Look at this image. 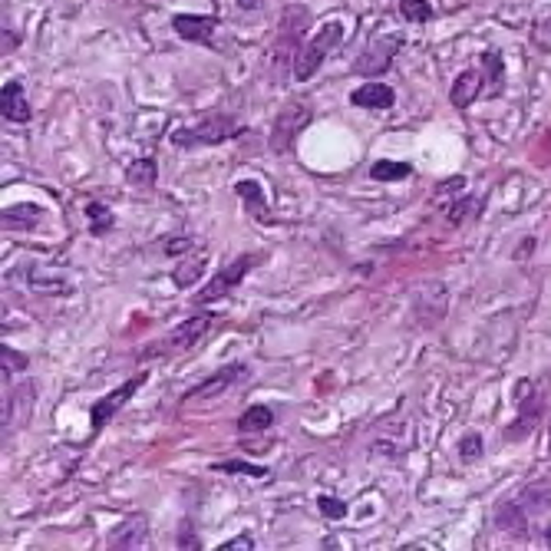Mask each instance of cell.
<instances>
[{
	"label": "cell",
	"instance_id": "obj_23",
	"mask_svg": "<svg viewBox=\"0 0 551 551\" xmlns=\"http://www.w3.org/2000/svg\"><path fill=\"white\" fill-rule=\"evenodd\" d=\"M86 218H90V235L92 238L109 235V232L116 228L113 212H109V208H106L102 202H90V205H86Z\"/></svg>",
	"mask_w": 551,
	"mask_h": 551
},
{
	"label": "cell",
	"instance_id": "obj_16",
	"mask_svg": "<svg viewBox=\"0 0 551 551\" xmlns=\"http://www.w3.org/2000/svg\"><path fill=\"white\" fill-rule=\"evenodd\" d=\"M482 90H485V76H482V70H462L459 76H456V83H452L450 102L456 106V109H469Z\"/></svg>",
	"mask_w": 551,
	"mask_h": 551
},
{
	"label": "cell",
	"instance_id": "obj_30",
	"mask_svg": "<svg viewBox=\"0 0 551 551\" xmlns=\"http://www.w3.org/2000/svg\"><path fill=\"white\" fill-rule=\"evenodd\" d=\"M0 363H4V380L11 377V373H23V370L31 367L27 354H17V350L7 347V344H4V350H0Z\"/></svg>",
	"mask_w": 551,
	"mask_h": 551
},
{
	"label": "cell",
	"instance_id": "obj_36",
	"mask_svg": "<svg viewBox=\"0 0 551 551\" xmlns=\"http://www.w3.org/2000/svg\"><path fill=\"white\" fill-rule=\"evenodd\" d=\"M462 185H466V175H456V179H446L439 192H462Z\"/></svg>",
	"mask_w": 551,
	"mask_h": 551
},
{
	"label": "cell",
	"instance_id": "obj_20",
	"mask_svg": "<svg viewBox=\"0 0 551 551\" xmlns=\"http://www.w3.org/2000/svg\"><path fill=\"white\" fill-rule=\"evenodd\" d=\"M413 175V165L409 162H397V159H377V162L370 165V179L373 182H403V179H409Z\"/></svg>",
	"mask_w": 551,
	"mask_h": 551
},
{
	"label": "cell",
	"instance_id": "obj_18",
	"mask_svg": "<svg viewBox=\"0 0 551 551\" xmlns=\"http://www.w3.org/2000/svg\"><path fill=\"white\" fill-rule=\"evenodd\" d=\"M519 502L525 505L529 515H541V512H548L551 509V479L529 482V485L519 492Z\"/></svg>",
	"mask_w": 551,
	"mask_h": 551
},
{
	"label": "cell",
	"instance_id": "obj_10",
	"mask_svg": "<svg viewBox=\"0 0 551 551\" xmlns=\"http://www.w3.org/2000/svg\"><path fill=\"white\" fill-rule=\"evenodd\" d=\"M172 31H175V37H182L185 43L212 47L214 31H218V17H208V13H175Z\"/></svg>",
	"mask_w": 551,
	"mask_h": 551
},
{
	"label": "cell",
	"instance_id": "obj_27",
	"mask_svg": "<svg viewBox=\"0 0 551 551\" xmlns=\"http://www.w3.org/2000/svg\"><path fill=\"white\" fill-rule=\"evenodd\" d=\"M399 13L407 23H426L433 17V7L429 0H399Z\"/></svg>",
	"mask_w": 551,
	"mask_h": 551
},
{
	"label": "cell",
	"instance_id": "obj_3",
	"mask_svg": "<svg viewBox=\"0 0 551 551\" xmlns=\"http://www.w3.org/2000/svg\"><path fill=\"white\" fill-rule=\"evenodd\" d=\"M344 40V23L340 21H330V23H324L320 31L310 37V40L301 47V53L294 57V66H291V73H294V80L297 83H304V80H310L317 70H320V63L334 53V47Z\"/></svg>",
	"mask_w": 551,
	"mask_h": 551
},
{
	"label": "cell",
	"instance_id": "obj_37",
	"mask_svg": "<svg viewBox=\"0 0 551 551\" xmlns=\"http://www.w3.org/2000/svg\"><path fill=\"white\" fill-rule=\"evenodd\" d=\"M261 4H265V0H238V7H241V11H258Z\"/></svg>",
	"mask_w": 551,
	"mask_h": 551
},
{
	"label": "cell",
	"instance_id": "obj_29",
	"mask_svg": "<svg viewBox=\"0 0 551 551\" xmlns=\"http://www.w3.org/2000/svg\"><path fill=\"white\" fill-rule=\"evenodd\" d=\"M482 452H485V442H482L479 433H466L459 439V459L462 462H479Z\"/></svg>",
	"mask_w": 551,
	"mask_h": 551
},
{
	"label": "cell",
	"instance_id": "obj_15",
	"mask_svg": "<svg viewBox=\"0 0 551 551\" xmlns=\"http://www.w3.org/2000/svg\"><path fill=\"white\" fill-rule=\"evenodd\" d=\"M350 102L360 106V109H389V106L397 102V92H393V86H387V83L367 80L363 86H357V90L350 92Z\"/></svg>",
	"mask_w": 551,
	"mask_h": 551
},
{
	"label": "cell",
	"instance_id": "obj_6",
	"mask_svg": "<svg viewBox=\"0 0 551 551\" xmlns=\"http://www.w3.org/2000/svg\"><path fill=\"white\" fill-rule=\"evenodd\" d=\"M403 43H407V37H403V33H383V37H373V40L363 47V53H360L357 60H354V66H350V70L357 73V76L380 80V76H383V73L393 66L397 53L403 50Z\"/></svg>",
	"mask_w": 551,
	"mask_h": 551
},
{
	"label": "cell",
	"instance_id": "obj_5",
	"mask_svg": "<svg viewBox=\"0 0 551 551\" xmlns=\"http://www.w3.org/2000/svg\"><path fill=\"white\" fill-rule=\"evenodd\" d=\"M310 27V11L301 7V4H291L284 13H281V21H277V37H275V63L277 66H284L291 63L294 66V57L301 53L304 47V33Z\"/></svg>",
	"mask_w": 551,
	"mask_h": 551
},
{
	"label": "cell",
	"instance_id": "obj_13",
	"mask_svg": "<svg viewBox=\"0 0 551 551\" xmlns=\"http://www.w3.org/2000/svg\"><path fill=\"white\" fill-rule=\"evenodd\" d=\"M492 521H495V529L512 535V538H519V541L529 538V512H525V505H521L519 499L499 502L495 512H492Z\"/></svg>",
	"mask_w": 551,
	"mask_h": 551
},
{
	"label": "cell",
	"instance_id": "obj_25",
	"mask_svg": "<svg viewBox=\"0 0 551 551\" xmlns=\"http://www.w3.org/2000/svg\"><path fill=\"white\" fill-rule=\"evenodd\" d=\"M214 472H228V476H251V479H265L267 469L265 466H255V462L245 459H225V462H214Z\"/></svg>",
	"mask_w": 551,
	"mask_h": 551
},
{
	"label": "cell",
	"instance_id": "obj_19",
	"mask_svg": "<svg viewBox=\"0 0 551 551\" xmlns=\"http://www.w3.org/2000/svg\"><path fill=\"white\" fill-rule=\"evenodd\" d=\"M482 76H485V96H499L505 86V60L499 50H485L482 53Z\"/></svg>",
	"mask_w": 551,
	"mask_h": 551
},
{
	"label": "cell",
	"instance_id": "obj_21",
	"mask_svg": "<svg viewBox=\"0 0 551 551\" xmlns=\"http://www.w3.org/2000/svg\"><path fill=\"white\" fill-rule=\"evenodd\" d=\"M40 222V208L37 205H13V208H4V228L7 232H27Z\"/></svg>",
	"mask_w": 551,
	"mask_h": 551
},
{
	"label": "cell",
	"instance_id": "obj_17",
	"mask_svg": "<svg viewBox=\"0 0 551 551\" xmlns=\"http://www.w3.org/2000/svg\"><path fill=\"white\" fill-rule=\"evenodd\" d=\"M235 192H238V198L245 202V212H251V218H255V222H261V225H267V222H271V214H267L265 188H261L255 179H241V182H235Z\"/></svg>",
	"mask_w": 551,
	"mask_h": 551
},
{
	"label": "cell",
	"instance_id": "obj_14",
	"mask_svg": "<svg viewBox=\"0 0 551 551\" xmlns=\"http://www.w3.org/2000/svg\"><path fill=\"white\" fill-rule=\"evenodd\" d=\"M0 113H4L7 123H31L33 109H31V100H27L21 80L4 83V90H0Z\"/></svg>",
	"mask_w": 551,
	"mask_h": 551
},
{
	"label": "cell",
	"instance_id": "obj_9",
	"mask_svg": "<svg viewBox=\"0 0 551 551\" xmlns=\"http://www.w3.org/2000/svg\"><path fill=\"white\" fill-rule=\"evenodd\" d=\"M143 383H145V373H139V377L126 380L123 387H116L113 393H106V397L96 399V403L90 407V423H92V429L100 433V429L106 426V423H109V419H113L116 413H119V409L126 407V403H129V397H133V393H139V387H143Z\"/></svg>",
	"mask_w": 551,
	"mask_h": 551
},
{
	"label": "cell",
	"instance_id": "obj_1",
	"mask_svg": "<svg viewBox=\"0 0 551 551\" xmlns=\"http://www.w3.org/2000/svg\"><path fill=\"white\" fill-rule=\"evenodd\" d=\"M212 324H214V314L212 310H198V314H192V317H185L182 324L179 327H172L165 337H159L153 344V347H145L139 357L143 360H149V357H169V354H182V350H188V347H195L198 340L212 330Z\"/></svg>",
	"mask_w": 551,
	"mask_h": 551
},
{
	"label": "cell",
	"instance_id": "obj_11",
	"mask_svg": "<svg viewBox=\"0 0 551 551\" xmlns=\"http://www.w3.org/2000/svg\"><path fill=\"white\" fill-rule=\"evenodd\" d=\"M109 548L113 551H139L149 548V519L145 515H129L113 529L109 535Z\"/></svg>",
	"mask_w": 551,
	"mask_h": 551
},
{
	"label": "cell",
	"instance_id": "obj_26",
	"mask_svg": "<svg viewBox=\"0 0 551 551\" xmlns=\"http://www.w3.org/2000/svg\"><path fill=\"white\" fill-rule=\"evenodd\" d=\"M482 212V198H462V202H452V208H450V222L452 225H466L469 218H476V214Z\"/></svg>",
	"mask_w": 551,
	"mask_h": 551
},
{
	"label": "cell",
	"instance_id": "obj_22",
	"mask_svg": "<svg viewBox=\"0 0 551 551\" xmlns=\"http://www.w3.org/2000/svg\"><path fill=\"white\" fill-rule=\"evenodd\" d=\"M275 426V413H271V407H265V403H255V407H248L245 413H241V419H238V429L241 433H265V429Z\"/></svg>",
	"mask_w": 551,
	"mask_h": 551
},
{
	"label": "cell",
	"instance_id": "obj_4",
	"mask_svg": "<svg viewBox=\"0 0 551 551\" xmlns=\"http://www.w3.org/2000/svg\"><path fill=\"white\" fill-rule=\"evenodd\" d=\"M310 119H314V109H310V102H304V100L284 102V106L277 109L275 123H271V139H267L271 153H277V155L291 153V149H294V143H297V136H301L307 126H310Z\"/></svg>",
	"mask_w": 551,
	"mask_h": 551
},
{
	"label": "cell",
	"instance_id": "obj_33",
	"mask_svg": "<svg viewBox=\"0 0 551 551\" xmlns=\"http://www.w3.org/2000/svg\"><path fill=\"white\" fill-rule=\"evenodd\" d=\"M222 548L225 551H241V548H255V538H251V535H238V538H232V541H225V545H222Z\"/></svg>",
	"mask_w": 551,
	"mask_h": 551
},
{
	"label": "cell",
	"instance_id": "obj_2",
	"mask_svg": "<svg viewBox=\"0 0 551 551\" xmlns=\"http://www.w3.org/2000/svg\"><path fill=\"white\" fill-rule=\"evenodd\" d=\"M238 133H241V129H238V123L228 113H208L202 123L175 129L172 145H179V149H202V145L228 143V139H235Z\"/></svg>",
	"mask_w": 551,
	"mask_h": 551
},
{
	"label": "cell",
	"instance_id": "obj_35",
	"mask_svg": "<svg viewBox=\"0 0 551 551\" xmlns=\"http://www.w3.org/2000/svg\"><path fill=\"white\" fill-rule=\"evenodd\" d=\"M17 47H21V37H17V33H13V31H7V27H4V53H13V50H17Z\"/></svg>",
	"mask_w": 551,
	"mask_h": 551
},
{
	"label": "cell",
	"instance_id": "obj_39",
	"mask_svg": "<svg viewBox=\"0 0 551 551\" xmlns=\"http://www.w3.org/2000/svg\"><path fill=\"white\" fill-rule=\"evenodd\" d=\"M548 439H551V423H548Z\"/></svg>",
	"mask_w": 551,
	"mask_h": 551
},
{
	"label": "cell",
	"instance_id": "obj_7",
	"mask_svg": "<svg viewBox=\"0 0 551 551\" xmlns=\"http://www.w3.org/2000/svg\"><path fill=\"white\" fill-rule=\"evenodd\" d=\"M512 399H515V407H519V416H515V423L505 429V439H509V442H521V439H529L531 433H535V426H538L545 399H541V393L535 389L531 380H519V383H515V397Z\"/></svg>",
	"mask_w": 551,
	"mask_h": 551
},
{
	"label": "cell",
	"instance_id": "obj_34",
	"mask_svg": "<svg viewBox=\"0 0 551 551\" xmlns=\"http://www.w3.org/2000/svg\"><path fill=\"white\" fill-rule=\"evenodd\" d=\"M179 548H202V541L195 538V531H188V525H182L179 531Z\"/></svg>",
	"mask_w": 551,
	"mask_h": 551
},
{
	"label": "cell",
	"instance_id": "obj_24",
	"mask_svg": "<svg viewBox=\"0 0 551 551\" xmlns=\"http://www.w3.org/2000/svg\"><path fill=\"white\" fill-rule=\"evenodd\" d=\"M155 175H159V169H155L153 159H136V162L126 169V185H133V188H153Z\"/></svg>",
	"mask_w": 551,
	"mask_h": 551
},
{
	"label": "cell",
	"instance_id": "obj_28",
	"mask_svg": "<svg viewBox=\"0 0 551 551\" xmlns=\"http://www.w3.org/2000/svg\"><path fill=\"white\" fill-rule=\"evenodd\" d=\"M317 509H320V515L330 521H340L347 519L350 505L344 499H337V495H317Z\"/></svg>",
	"mask_w": 551,
	"mask_h": 551
},
{
	"label": "cell",
	"instance_id": "obj_8",
	"mask_svg": "<svg viewBox=\"0 0 551 551\" xmlns=\"http://www.w3.org/2000/svg\"><path fill=\"white\" fill-rule=\"evenodd\" d=\"M258 261H261V255H235L208 284L202 287V291H198V294H195V304H214V301L228 297L241 281H245V275L258 265Z\"/></svg>",
	"mask_w": 551,
	"mask_h": 551
},
{
	"label": "cell",
	"instance_id": "obj_31",
	"mask_svg": "<svg viewBox=\"0 0 551 551\" xmlns=\"http://www.w3.org/2000/svg\"><path fill=\"white\" fill-rule=\"evenodd\" d=\"M205 275V265L202 261H182V265H175V271H172V281L179 287H188V284H195L198 277Z\"/></svg>",
	"mask_w": 551,
	"mask_h": 551
},
{
	"label": "cell",
	"instance_id": "obj_38",
	"mask_svg": "<svg viewBox=\"0 0 551 551\" xmlns=\"http://www.w3.org/2000/svg\"><path fill=\"white\" fill-rule=\"evenodd\" d=\"M545 545H548V548H551V521H548V525H545Z\"/></svg>",
	"mask_w": 551,
	"mask_h": 551
},
{
	"label": "cell",
	"instance_id": "obj_32",
	"mask_svg": "<svg viewBox=\"0 0 551 551\" xmlns=\"http://www.w3.org/2000/svg\"><path fill=\"white\" fill-rule=\"evenodd\" d=\"M531 43H535V50L551 53V21L538 23V27L531 31Z\"/></svg>",
	"mask_w": 551,
	"mask_h": 551
},
{
	"label": "cell",
	"instance_id": "obj_12",
	"mask_svg": "<svg viewBox=\"0 0 551 551\" xmlns=\"http://www.w3.org/2000/svg\"><path fill=\"white\" fill-rule=\"evenodd\" d=\"M248 377V367L245 363H228V367H222L218 373H212L208 380H202L198 387H192L188 393H185V399H208V397H222L228 387H235L238 380Z\"/></svg>",
	"mask_w": 551,
	"mask_h": 551
}]
</instances>
